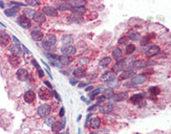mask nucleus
Instances as JSON below:
<instances>
[{"label":"nucleus","mask_w":171,"mask_h":134,"mask_svg":"<svg viewBox=\"0 0 171 134\" xmlns=\"http://www.w3.org/2000/svg\"><path fill=\"white\" fill-rule=\"evenodd\" d=\"M56 45V37L54 35H46L43 41V47L47 50H51Z\"/></svg>","instance_id":"nucleus-1"},{"label":"nucleus","mask_w":171,"mask_h":134,"mask_svg":"<svg viewBox=\"0 0 171 134\" xmlns=\"http://www.w3.org/2000/svg\"><path fill=\"white\" fill-rule=\"evenodd\" d=\"M50 112V107L46 104H43L41 105L39 108H38V114L41 116V117H46Z\"/></svg>","instance_id":"nucleus-2"},{"label":"nucleus","mask_w":171,"mask_h":134,"mask_svg":"<svg viewBox=\"0 0 171 134\" xmlns=\"http://www.w3.org/2000/svg\"><path fill=\"white\" fill-rule=\"evenodd\" d=\"M38 94H39L40 98L43 100V101H46V100H48V98L51 96V92H50L48 89L44 88V87H41V88L39 89Z\"/></svg>","instance_id":"nucleus-3"},{"label":"nucleus","mask_w":171,"mask_h":134,"mask_svg":"<svg viewBox=\"0 0 171 134\" xmlns=\"http://www.w3.org/2000/svg\"><path fill=\"white\" fill-rule=\"evenodd\" d=\"M61 51L64 56H73L76 53V48L74 46H70V45H65L61 48Z\"/></svg>","instance_id":"nucleus-4"},{"label":"nucleus","mask_w":171,"mask_h":134,"mask_svg":"<svg viewBox=\"0 0 171 134\" xmlns=\"http://www.w3.org/2000/svg\"><path fill=\"white\" fill-rule=\"evenodd\" d=\"M112 80H116V73L113 71H107L101 76V81L103 82H110Z\"/></svg>","instance_id":"nucleus-5"},{"label":"nucleus","mask_w":171,"mask_h":134,"mask_svg":"<svg viewBox=\"0 0 171 134\" xmlns=\"http://www.w3.org/2000/svg\"><path fill=\"white\" fill-rule=\"evenodd\" d=\"M35 98H36V93L33 90H28V91H26L24 93V101L26 103H28V104L33 103L35 101Z\"/></svg>","instance_id":"nucleus-6"},{"label":"nucleus","mask_w":171,"mask_h":134,"mask_svg":"<svg viewBox=\"0 0 171 134\" xmlns=\"http://www.w3.org/2000/svg\"><path fill=\"white\" fill-rule=\"evenodd\" d=\"M16 75H17L18 80H20V81H26L27 77H28V72H27L26 69H24V68H20V69H18Z\"/></svg>","instance_id":"nucleus-7"},{"label":"nucleus","mask_w":171,"mask_h":134,"mask_svg":"<svg viewBox=\"0 0 171 134\" xmlns=\"http://www.w3.org/2000/svg\"><path fill=\"white\" fill-rule=\"evenodd\" d=\"M18 23L20 24V26H22L23 29H28L31 27V21L28 18H26L25 16H21L18 19Z\"/></svg>","instance_id":"nucleus-8"},{"label":"nucleus","mask_w":171,"mask_h":134,"mask_svg":"<svg viewBox=\"0 0 171 134\" xmlns=\"http://www.w3.org/2000/svg\"><path fill=\"white\" fill-rule=\"evenodd\" d=\"M9 43H10V36L4 32H0V45L6 46Z\"/></svg>","instance_id":"nucleus-9"},{"label":"nucleus","mask_w":171,"mask_h":134,"mask_svg":"<svg viewBox=\"0 0 171 134\" xmlns=\"http://www.w3.org/2000/svg\"><path fill=\"white\" fill-rule=\"evenodd\" d=\"M64 125H65V119H63L62 123H60V122H55V124L51 126V130H52V132H54V133H58V132H60V131L63 129Z\"/></svg>","instance_id":"nucleus-10"},{"label":"nucleus","mask_w":171,"mask_h":134,"mask_svg":"<svg viewBox=\"0 0 171 134\" xmlns=\"http://www.w3.org/2000/svg\"><path fill=\"white\" fill-rule=\"evenodd\" d=\"M160 52V47L157 45H152L147 51H146V56L147 57H153Z\"/></svg>","instance_id":"nucleus-11"},{"label":"nucleus","mask_w":171,"mask_h":134,"mask_svg":"<svg viewBox=\"0 0 171 134\" xmlns=\"http://www.w3.org/2000/svg\"><path fill=\"white\" fill-rule=\"evenodd\" d=\"M112 110H113V106H112V104H110V103H106V104H104V105L101 107V109H100L101 113H103V114L110 113Z\"/></svg>","instance_id":"nucleus-12"},{"label":"nucleus","mask_w":171,"mask_h":134,"mask_svg":"<svg viewBox=\"0 0 171 134\" xmlns=\"http://www.w3.org/2000/svg\"><path fill=\"white\" fill-rule=\"evenodd\" d=\"M43 13L47 16H51V17H56L57 16V10L55 8L51 6H44L43 8Z\"/></svg>","instance_id":"nucleus-13"},{"label":"nucleus","mask_w":171,"mask_h":134,"mask_svg":"<svg viewBox=\"0 0 171 134\" xmlns=\"http://www.w3.org/2000/svg\"><path fill=\"white\" fill-rule=\"evenodd\" d=\"M147 66V63L145 60H136L132 63V67L135 69H141V68H145Z\"/></svg>","instance_id":"nucleus-14"},{"label":"nucleus","mask_w":171,"mask_h":134,"mask_svg":"<svg viewBox=\"0 0 171 134\" xmlns=\"http://www.w3.org/2000/svg\"><path fill=\"white\" fill-rule=\"evenodd\" d=\"M124 68H126V62H125L124 60H121L120 62H118L115 66H113V72L122 71Z\"/></svg>","instance_id":"nucleus-15"},{"label":"nucleus","mask_w":171,"mask_h":134,"mask_svg":"<svg viewBox=\"0 0 171 134\" xmlns=\"http://www.w3.org/2000/svg\"><path fill=\"white\" fill-rule=\"evenodd\" d=\"M146 81V76L144 74H137L132 76V82L134 84H142Z\"/></svg>","instance_id":"nucleus-16"},{"label":"nucleus","mask_w":171,"mask_h":134,"mask_svg":"<svg viewBox=\"0 0 171 134\" xmlns=\"http://www.w3.org/2000/svg\"><path fill=\"white\" fill-rule=\"evenodd\" d=\"M73 73H74V75H75L76 77H79V79L84 77L85 74H86V72H85V69L82 68V67H78V68H76V69L74 70Z\"/></svg>","instance_id":"nucleus-17"},{"label":"nucleus","mask_w":171,"mask_h":134,"mask_svg":"<svg viewBox=\"0 0 171 134\" xmlns=\"http://www.w3.org/2000/svg\"><path fill=\"white\" fill-rule=\"evenodd\" d=\"M33 19H34V21H36L37 23H43V22L46 20V18H45V16L43 15V13H39V12H38V13H35Z\"/></svg>","instance_id":"nucleus-18"},{"label":"nucleus","mask_w":171,"mask_h":134,"mask_svg":"<svg viewBox=\"0 0 171 134\" xmlns=\"http://www.w3.org/2000/svg\"><path fill=\"white\" fill-rule=\"evenodd\" d=\"M10 51L12 52L13 56H16V57H19V55L21 53V49H20V46L18 44L12 45L11 48H10Z\"/></svg>","instance_id":"nucleus-19"},{"label":"nucleus","mask_w":171,"mask_h":134,"mask_svg":"<svg viewBox=\"0 0 171 134\" xmlns=\"http://www.w3.org/2000/svg\"><path fill=\"white\" fill-rule=\"evenodd\" d=\"M112 98L115 100L116 102L123 101V100L127 98V93H126V92H120V93H118V94H113V95H112Z\"/></svg>","instance_id":"nucleus-20"},{"label":"nucleus","mask_w":171,"mask_h":134,"mask_svg":"<svg viewBox=\"0 0 171 134\" xmlns=\"http://www.w3.org/2000/svg\"><path fill=\"white\" fill-rule=\"evenodd\" d=\"M9 61H10L11 65H12L13 67H15V68L18 67L19 64H20V59H19V57H16V56H12V57H10Z\"/></svg>","instance_id":"nucleus-21"},{"label":"nucleus","mask_w":171,"mask_h":134,"mask_svg":"<svg viewBox=\"0 0 171 134\" xmlns=\"http://www.w3.org/2000/svg\"><path fill=\"white\" fill-rule=\"evenodd\" d=\"M134 75V72H133V70H125V71H123L122 73H121V75H120V79L121 80H125V79H129V77H131V76H133Z\"/></svg>","instance_id":"nucleus-22"},{"label":"nucleus","mask_w":171,"mask_h":134,"mask_svg":"<svg viewBox=\"0 0 171 134\" xmlns=\"http://www.w3.org/2000/svg\"><path fill=\"white\" fill-rule=\"evenodd\" d=\"M143 97L144 95L142 93H139V94H134L133 96L130 97V101L133 103V104H139L140 102H143Z\"/></svg>","instance_id":"nucleus-23"},{"label":"nucleus","mask_w":171,"mask_h":134,"mask_svg":"<svg viewBox=\"0 0 171 134\" xmlns=\"http://www.w3.org/2000/svg\"><path fill=\"white\" fill-rule=\"evenodd\" d=\"M32 38H33L35 41H40V40L43 39V34H42V32H40V31H34V32L32 33Z\"/></svg>","instance_id":"nucleus-24"},{"label":"nucleus","mask_w":171,"mask_h":134,"mask_svg":"<svg viewBox=\"0 0 171 134\" xmlns=\"http://www.w3.org/2000/svg\"><path fill=\"white\" fill-rule=\"evenodd\" d=\"M100 124H101V121H100V118L99 117H93L91 118V121H90V127L93 128V129H97V128H99L100 127Z\"/></svg>","instance_id":"nucleus-25"},{"label":"nucleus","mask_w":171,"mask_h":134,"mask_svg":"<svg viewBox=\"0 0 171 134\" xmlns=\"http://www.w3.org/2000/svg\"><path fill=\"white\" fill-rule=\"evenodd\" d=\"M68 3H69V5H70V8L73 10V9H76V8H82V6H84L85 1H82V0H80V1H70Z\"/></svg>","instance_id":"nucleus-26"},{"label":"nucleus","mask_w":171,"mask_h":134,"mask_svg":"<svg viewBox=\"0 0 171 134\" xmlns=\"http://www.w3.org/2000/svg\"><path fill=\"white\" fill-rule=\"evenodd\" d=\"M110 63H111V59H110L109 57H106V58H104V59H102V60L100 61V67L106 68Z\"/></svg>","instance_id":"nucleus-27"},{"label":"nucleus","mask_w":171,"mask_h":134,"mask_svg":"<svg viewBox=\"0 0 171 134\" xmlns=\"http://www.w3.org/2000/svg\"><path fill=\"white\" fill-rule=\"evenodd\" d=\"M112 56H113V58H115V59L119 60V59H121L123 57V52H122V50L120 48H116L115 50L112 51Z\"/></svg>","instance_id":"nucleus-28"},{"label":"nucleus","mask_w":171,"mask_h":134,"mask_svg":"<svg viewBox=\"0 0 171 134\" xmlns=\"http://www.w3.org/2000/svg\"><path fill=\"white\" fill-rule=\"evenodd\" d=\"M73 41H74V38H73L70 35H65V36L62 38V42H63L65 45H68V44L73 43Z\"/></svg>","instance_id":"nucleus-29"},{"label":"nucleus","mask_w":171,"mask_h":134,"mask_svg":"<svg viewBox=\"0 0 171 134\" xmlns=\"http://www.w3.org/2000/svg\"><path fill=\"white\" fill-rule=\"evenodd\" d=\"M59 62H60L62 65H68L71 61H70V59L68 58V56H62V57H60Z\"/></svg>","instance_id":"nucleus-30"},{"label":"nucleus","mask_w":171,"mask_h":134,"mask_svg":"<svg viewBox=\"0 0 171 134\" xmlns=\"http://www.w3.org/2000/svg\"><path fill=\"white\" fill-rule=\"evenodd\" d=\"M24 15H25V17L26 18H33L34 17V15H35V12H34V10H32V9H25L24 10Z\"/></svg>","instance_id":"nucleus-31"},{"label":"nucleus","mask_w":171,"mask_h":134,"mask_svg":"<svg viewBox=\"0 0 171 134\" xmlns=\"http://www.w3.org/2000/svg\"><path fill=\"white\" fill-rule=\"evenodd\" d=\"M18 12V8H12V9H9V10H5V15L6 16H14L16 15V13Z\"/></svg>","instance_id":"nucleus-32"},{"label":"nucleus","mask_w":171,"mask_h":134,"mask_svg":"<svg viewBox=\"0 0 171 134\" xmlns=\"http://www.w3.org/2000/svg\"><path fill=\"white\" fill-rule=\"evenodd\" d=\"M133 51H135V45L134 44H128L126 47V53L127 55H131Z\"/></svg>","instance_id":"nucleus-33"},{"label":"nucleus","mask_w":171,"mask_h":134,"mask_svg":"<svg viewBox=\"0 0 171 134\" xmlns=\"http://www.w3.org/2000/svg\"><path fill=\"white\" fill-rule=\"evenodd\" d=\"M58 9L61 10V11H65V10H68V9H71L69 3L67 2H62V3H59L58 4Z\"/></svg>","instance_id":"nucleus-34"},{"label":"nucleus","mask_w":171,"mask_h":134,"mask_svg":"<svg viewBox=\"0 0 171 134\" xmlns=\"http://www.w3.org/2000/svg\"><path fill=\"white\" fill-rule=\"evenodd\" d=\"M73 12H74L76 15H82V14H84L85 12H86V10H85L84 6H82V8H76V9H73Z\"/></svg>","instance_id":"nucleus-35"},{"label":"nucleus","mask_w":171,"mask_h":134,"mask_svg":"<svg viewBox=\"0 0 171 134\" xmlns=\"http://www.w3.org/2000/svg\"><path fill=\"white\" fill-rule=\"evenodd\" d=\"M149 92H150L151 94H154V95H156V94L161 93V89H160L159 87H151V88L149 89Z\"/></svg>","instance_id":"nucleus-36"},{"label":"nucleus","mask_w":171,"mask_h":134,"mask_svg":"<svg viewBox=\"0 0 171 134\" xmlns=\"http://www.w3.org/2000/svg\"><path fill=\"white\" fill-rule=\"evenodd\" d=\"M55 122H56V119H55L54 116H50V117L45 118V123H46V125H48V126H52V125L55 124Z\"/></svg>","instance_id":"nucleus-37"},{"label":"nucleus","mask_w":171,"mask_h":134,"mask_svg":"<svg viewBox=\"0 0 171 134\" xmlns=\"http://www.w3.org/2000/svg\"><path fill=\"white\" fill-rule=\"evenodd\" d=\"M151 38H153V35H151V34H150L149 36H146V37H145V39H143V41H142V43H141V44H142V45H146V44L148 43V41H149Z\"/></svg>","instance_id":"nucleus-38"},{"label":"nucleus","mask_w":171,"mask_h":134,"mask_svg":"<svg viewBox=\"0 0 171 134\" xmlns=\"http://www.w3.org/2000/svg\"><path fill=\"white\" fill-rule=\"evenodd\" d=\"M140 38V35L137 34V33H131L130 35H129V39H131L132 41H135V40H137Z\"/></svg>","instance_id":"nucleus-39"},{"label":"nucleus","mask_w":171,"mask_h":134,"mask_svg":"<svg viewBox=\"0 0 171 134\" xmlns=\"http://www.w3.org/2000/svg\"><path fill=\"white\" fill-rule=\"evenodd\" d=\"M102 91H104V90H103V89H100V88H99V89H96L95 91H93V92L90 93V98L94 100V97H95L97 94H99L100 92H102Z\"/></svg>","instance_id":"nucleus-40"},{"label":"nucleus","mask_w":171,"mask_h":134,"mask_svg":"<svg viewBox=\"0 0 171 134\" xmlns=\"http://www.w3.org/2000/svg\"><path fill=\"white\" fill-rule=\"evenodd\" d=\"M118 86H120V83L117 82L116 80H112V81L109 82V87H118Z\"/></svg>","instance_id":"nucleus-41"},{"label":"nucleus","mask_w":171,"mask_h":134,"mask_svg":"<svg viewBox=\"0 0 171 134\" xmlns=\"http://www.w3.org/2000/svg\"><path fill=\"white\" fill-rule=\"evenodd\" d=\"M40 2L39 1H33V0H27L26 1V4L28 5H38Z\"/></svg>","instance_id":"nucleus-42"},{"label":"nucleus","mask_w":171,"mask_h":134,"mask_svg":"<svg viewBox=\"0 0 171 134\" xmlns=\"http://www.w3.org/2000/svg\"><path fill=\"white\" fill-rule=\"evenodd\" d=\"M125 42H127V37H122L119 39V43L120 44H124Z\"/></svg>","instance_id":"nucleus-43"},{"label":"nucleus","mask_w":171,"mask_h":134,"mask_svg":"<svg viewBox=\"0 0 171 134\" xmlns=\"http://www.w3.org/2000/svg\"><path fill=\"white\" fill-rule=\"evenodd\" d=\"M80 63H82V64H87V63H88V59H87V58H81V59H80Z\"/></svg>","instance_id":"nucleus-44"},{"label":"nucleus","mask_w":171,"mask_h":134,"mask_svg":"<svg viewBox=\"0 0 171 134\" xmlns=\"http://www.w3.org/2000/svg\"><path fill=\"white\" fill-rule=\"evenodd\" d=\"M64 113H65V111H64V108H63V107H61L60 112H59V115H60L61 117H63V116H64Z\"/></svg>","instance_id":"nucleus-45"},{"label":"nucleus","mask_w":171,"mask_h":134,"mask_svg":"<svg viewBox=\"0 0 171 134\" xmlns=\"http://www.w3.org/2000/svg\"><path fill=\"white\" fill-rule=\"evenodd\" d=\"M97 108H98V105H94V106L89 107V108H88V110H89V111H95Z\"/></svg>","instance_id":"nucleus-46"},{"label":"nucleus","mask_w":171,"mask_h":134,"mask_svg":"<svg viewBox=\"0 0 171 134\" xmlns=\"http://www.w3.org/2000/svg\"><path fill=\"white\" fill-rule=\"evenodd\" d=\"M38 73H39V76H40V77L44 76V73H43V71L41 70V68H40V69H38Z\"/></svg>","instance_id":"nucleus-47"},{"label":"nucleus","mask_w":171,"mask_h":134,"mask_svg":"<svg viewBox=\"0 0 171 134\" xmlns=\"http://www.w3.org/2000/svg\"><path fill=\"white\" fill-rule=\"evenodd\" d=\"M54 94H55V96H56V97H57V100H58V101H61V97H60V96H59V94H58V93H57V92H56V91H55V92H54Z\"/></svg>","instance_id":"nucleus-48"},{"label":"nucleus","mask_w":171,"mask_h":134,"mask_svg":"<svg viewBox=\"0 0 171 134\" xmlns=\"http://www.w3.org/2000/svg\"><path fill=\"white\" fill-rule=\"evenodd\" d=\"M69 82H70L73 85H75V84L77 83V80H74V79H69Z\"/></svg>","instance_id":"nucleus-49"},{"label":"nucleus","mask_w":171,"mask_h":134,"mask_svg":"<svg viewBox=\"0 0 171 134\" xmlns=\"http://www.w3.org/2000/svg\"><path fill=\"white\" fill-rule=\"evenodd\" d=\"M13 40H14V42H15L16 44H18V45H19V43H20V42H19V40H18L16 37H13Z\"/></svg>","instance_id":"nucleus-50"},{"label":"nucleus","mask_w":171,"mask_h":134,"mask_svg":"<svg viewBox=\"0 0 171 134\" xmlns=\"http://www.w3.org/2000/svg\"><path fill=\"white\" fill-rule=\"evenodd\" d=\"M105 100V96H100V97H98V101L99 102H103Z\"/></svg>","instance_id":"nucleus-51"},{"label":"nucleus","mask_w":171,"mask_h":134,"mask_svg":"<svg viewBox=\"0 0 171 134\" xmlns=\"http://www.w3.org/2000/svg\"><path fill=\"white\" fill-rule=\"evenodd\" d=\"M44 83H45V85H47V87H49V88H51V85H50V83H49V82H47V81H45Z\"/></svg>","instance_id":"nucleus-52"},{"label":"nucleus","mask_w":171,"mask_h":134,"mask_svg":"<svg viewBox=\"0 0 171 134\" xmlns=\"http://www.w3.org/2000/svg\"><path fill=\"white\" fill-rule=\"evenodd\" d=\"M93 88H94L93 86H89V87H87V88H86V91H89V90H91Z\"/></svg>","instance_id":"nucleus-53"},{"label":"nucleus","mask_w":171,"mask_h":134,"mask_svg":"<svg viewBox=\"0 0 171 134\" xmlns=\"http://www.w3.org/2000/svg\"><path fill=\"white\" fill-rule=\"evenodd\" d=\"M85 85H86V84H85V83H81V84L79 85V87H84Z\"/></svg>","instance_id":"nucleus-54"},{"label":"nucleus","mask_w":171,"mask_h":134,"mask_svg":"<svg viewBox=\"0 0 171 134\" xmlns=\"http://www.w3.org/2000/svg\"><path fill=\"white\" fill-rule=\"evenodd\" d=\"M0 6H1V8H3V6H4V3H3L2 1H0Z\"/></svg>","instance_id":"nucleus-55"},{"label":"nucleus","mask_w":171,"mask_h":134,"mask_svg":"<svg viewBox=\"0 0 171 134\" xmlns=\"http://www.w3.org/2000/svg\"><path fill=\"white\" fill-rule=\"evenodd\" d=\"M54 134H58V133H54Z\"/></svg>","instance_id":"nucleus-56"}]
</instances>
